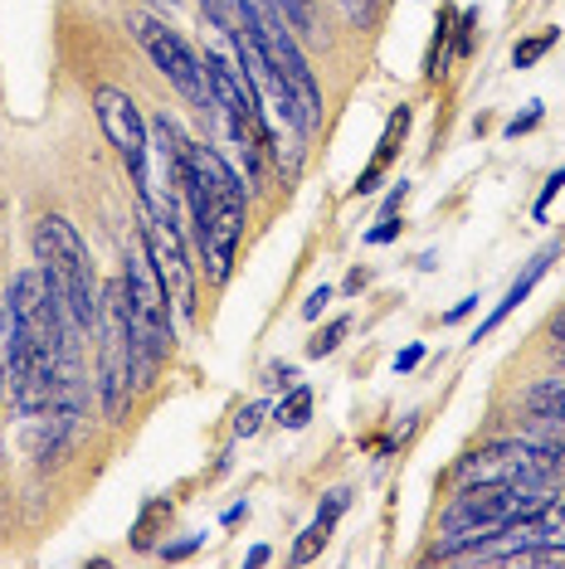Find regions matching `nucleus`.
Returning a JSON list of instances; mask_svg holds the SVG:
<instances>
[{
    "label": "nucleus",
    "mask_w": 565,
    "mask_h": 569,
    "mask_svg": "<svg viewBox=\"0 0 565 569\" xmlns=\"http://www.w3.org/2000/svg\"><path fill=\"white\" fill-rule=\"evenodd\" d=\"M186 204L196 219V243L205 258V282H220L235 268L239 239H244V180L229 171V161L215 147H190V171H186Z\"/></svg>",
    "instance_id": "nucleus-1"
},
{
    "label": "nucleus",
    "mask_w": 565,
    "mask_h": 569,
    "mask_svg": "<svg viewBox=\"0 0 565 569\" xmlns=\"http://www.w3.org/2000/svg\"><path fill=\"white\" fill-rule=\"evenodd\" d=\"M551 497L546 482H478L464 487V497H454V507L444 511V530L434 555L439 560H468L483 540H493L503 526L522 521V516L542 511Z\"/></svg>",
    "instance_id": "nucleus-2"
},
{
    "label": "nucleus",
    "mask_w": 565,
    "mask_h": 569,
    "mask_svg": "<svg viewBox=\"0 0 565 569\" xmlns=\"http://www.w3.org/2000/svg\"><path fill=\"white\" fill-rule=\"evenodd\" d=\"M34 263L49 282V292L59 297V312L73 327V336L98 327V278H93V258L88 243L79 239V229L63 214H44L34 224Z\"/></svg>",
    "instance_id": "nucleus-3"
},
{
    "label": "nucleus",
    "mask_w": 565,
    "mask_h": 569,
    "mask_svg": "<svg viewBox=\"0 0 565 569\" xmlns=\"http://www.w3.org/2000/svg\"><path fill=\"white\" fill-rule=\"evenodd\" d=\"M127 307H132V380L151 385V375L171 351V297H166V282L151 263L147 243H137L132 258H127Z\"/></svg>",
    "instance_id": "nucleus-4"
},
{
    "label": "nucleus",
    "mask_w": 565,
    "mask_h": 569,
    "mask_svg": "<svg viewBox=\"0 0 565 569\" xmlns=\"http://www.w3.org/2000/svg\"><path fill=\"white\" fill-rule=\"evenodd\" d=\"M205 73H210V98H215V118L229 127L235 147L244 151V166L249 176H259L264 147H268V127H264V108H259V88H254L249 73H239L220 49L205 54Z\"/></svg>",
    "instance_id": "nucleus-5"
},
{
    "label": "nucleus",
    "mask_w": 565,
    "mask_h": 569,
    "mask_svg": "<svg viewBox=\"0 0 565 569\" xmlns=\"http://www.w3.org/2000/svg\"><path fill=\"white\" fill-rule=\"evenodd\" d=\"M102 336V409L108 419H122L132 399V307H127V278H112L98 297V327Z\"/></svg>",
    "instance_id": "nucleus-6"
},
{
    "label": "nucleus",
    "mask_w": 565,
    "mask_h": 569,
    "mask_svg": "<svg viewBox=\"0 0 565 569\" xmlns=\"http://www.w3.org/2000/svg\"><path fill=\"white\" fill-rule=\"evenodd\" d=\"M137 40H141V49L151 54V63L166 73V79L176 83V93H181L190 108H200V112H215V98H210V73H205V59L190 49L181 34L171 30L166 20H147L141 16L137 24Z\"/></svg>",
    "instance_id": "nucleus-7"
},
{
    "label": "nucleus",
    "mask_w": 565,
    "mask_h": 569,
    "mask_svg": "<svg viewBox=\"0 0 565 569\" xmlns=\"http://www.w3.org/2000/svg\"><path fill=\"white\" fill-rule=\"evenodd\" d=\"M141 243H147L151 263L166 282V297L181 317H196V273H190V258H186V243H181V224L176 214H161L151 200H141Z\"/></svg>",
    "instance_id": "nucleus-8"
},
{
    "label": "nucleus",
    "mask_w": 565,
    "mask_h": 569,
    "mask_svg": "<svg viewBox=\"0 0 565 569\" xmlns=\"http://www.w3.org/2000/svg\"><path fill=\"white\" fill-rule=\"evenodd\" d=\"M561 452L556 448H536V443H487L478 452H468L458 462V482L478 487V482H551Z\"/></svg>",
    "instance_id": "nucleus-9"
},
{
    "label": "nucleus",
    "mask_w": 565,
    "mask_h": 569,
    "mask_svg": "<svg viewBox=\"0 0 565 569\" xmlns=\"http://www.w3.org/2000/svg\"><path fill=\"white\" fill-rule=\"evenodd\" d=\"M93 108H98V127L102 137L112 141V151L122 157V166L132 171L137 180V196L147 190V161H151V132L141 122L137 102L122 93V88H98L93 93Z\"/></svg>",
    "instance_id": "nucleus-10"
},
{
    "label": "nucleus",
    "mask_w": 565,
    "mask_h": 569,
    "mask_svg": "<svg viewBox=\"0 0 565 569\" xmlns=\"http://www.w3.org/2000/svg\"><path fill=\"white\" fill-rule=\"evenodd\" d=\"M205 20L235 44L239 69L254 79V88H268V59H264V40H259V0H200Z\"/></svg>",
    "instance_id": "nucleus-11"
},
{
    "label": "nucleus",
    "mask_w": 565,
    "mask_h": 569,
    "mask_svg": "<svg viewBox=\"0 0 565 569\" xmlns=\"http://www.w3.org/2000/svg\"><path fill=\"white\" fill-rule=\"evenodd\" d=\"M556 253H561V243H546V249H542V253L532 258V263L522 268V278H517V282H512V288H507V297H503V302L493 307V312H487V321H483V327L473 331V346H478V341H487V336H493V331L503 327V321H507V317H512V312H517V307L526 302V297H532V288H536V282H542L546 263H551V258H556Z\"/></svg>",
    "instance_id": "nucleus-12"
},
{
    "label": "nucleus",
    "mask_w": 565,
    "mask_h": 569,
    "mask_svg": "<svg viewBox=\"0 0 565 569\" xmlns=\"http://www.w3.org/2000/svg\"><path fill=\"white\" fill-rule=\"evenodd\" d=\"M405 132H409V108H400L390 122H385V137H380V147H376V157H370V166L361 171V180H356V196H370L376 190V180H380V171L390 166V157L400 151V141H405Z\"/></svg>",
    "instance_id": "nucleus-13"
},
{
    "label": "nucleus",
    "mask_w": 565,
    "mask_h": 569,
    "mask_svg": "<svg viewBox=\"0 0 565 569\" xmlns=\"http://www.w3.org/2000/svg\"><path fill=\"white\" fill-rule=\"evenodd\" d=\"M274 419L282 423V429H303V423L313 419V390H307V385H293L288 399L274 409Z\"/></svg>",
    "instance_id": "nucleus-14"
},
{
    "label": "nucleus",
    "mask_w": 565,
    "mask_h": 569,
    "mask_svg": "<svg viewBox=\"0 0 565 569\" xmlns=\"http://www.w3.org/2000/svg\"><path fill=\"white\" fill-rule=\"evenodd\" d=\"M331 526H337V521H327V516H317V521L303 530V540H298V546H293V565L317 560V550H327V540H331Z\"/></svg>",
    "instance_id": "nucleus-15"
},
{
    "label": "nucleus",
    "mask_w": 565,
    "mask_h": 569,
    "mask_svg": "<svg viewBox=\"0 0 565 569\" xmlns=\"http://www.w3.org/2000/svg\"><path fill=\"white\" fill-rule=\"evenodd\" d=\"M556 40H561V30H542V34H532V40H522L512 49V69H532L546 49H556Z\"/></svg>",
    "instance_id": "nucleus-16"
},
{
    "label": "nucleus",
    "mask_w": 565,
    "mask_h": 569,
    "mask_svg": "<svg viewBox=\"0 0 565 569\" xmlns=\"http://www.w3.org/2000/svg\"><path fill=\"white\" fill-rule=\"evenodd\" d=\"M346 331H351V317H337V321H327V327L317 331L313 341H307V356H313V360L331 356V351H337V346H341V336H346Z\"/></svg>",
    "instance_id": "nucleus-17"
},
{
    "label": "nucleus",
    "mask_w": 565,
    "mask_h": 569,
    "mask_svg": "<svg viewBox=\"0 0 565 569\" xmlns=\"http://www.w3.org/2000/svg\"><path fill=\"white\" fill-rule=\"evenodd\" d=\"M264 413H268L264 405H244V409H239V419H235V433H239V438H249L254 429H259Z\"/></svg>",
    "instance_id": "nucleus-18"
},
{
    "label": "nucleus",
    "mask_w": 565,
    "mask_h": 569,
    "mask_svg": "<svg viewBox=\"0 0 565 569\" xmlns=\"http://www.w3.org/2000/svg\"><path fill=\"white\" fill-rule=\"evenodd\" d=\"M395 234H400V219H395V214H380V219H376V229L366 234V243H390Z\"/></svg>",
    "instance_id": "nucleus-19"
},
{
    "label": "nucleus",
    "mask_w": 565,
    "mask_h": 569,
    "mask_svg": "<svg viewBox=\"0 0 565 569\" xmlns=\"http://www.w3.org/2000/svg\"><path fill=\"white\" fill-rule=\"evenodd\" d=\"M561 186H565V166H561V171H556V176H551V180H546L542 200H536V219H546V210H551V200H556V196H561Z\"/></svg>",
    "instance_id": "nucleus-20"
},
{
    "label": "nucleus",
    "mask_w": 565,
    "mask_h": 569,
    "mask_svg": "<svg viewBox=\"0 0 565 569\" xmlns=\"http://www.w3.org/2000/svg\"><path fill=\"white\" fill-rule=\"evenodd\" d=\"M327 302H331V288L323 282V288H317V292L303 302V317H307V321H313V317H323V307H327Z\"/></svg>",
    "instance_id": "nucleus-21"
},
{
    "label": "nucleus",
    "mask_w": 565,
    "mask_h": 569,
    "mask_svg": "<svg viewBox=\"0 0 565 569\" xmlns=\"http://www.w3.org/2000/svg\"><path fill=\"white\" fill-rule=\"evenodd\" d=\"M542 122V102H532V112L526 118H517V122H507V137H522V132H532V127Z\"/></svg>",
    "instance_id": "nucleus-22"
},
{
    "label": "nucleus",
    "mask_w": 565,
    "mask_h": 569,
    "mask_svg": "<svg viewBox=\"0 0 565 569\" xmlns=\"http://www.w3.org/2000/svg\"><path fill=\"white\" fill-rule=\"evenodd\" d=\"M419 360H424V346H405V351L395 356V370H400V375H409V370L419 366Z\"/></svg>",
    "instance_id": "nucleus-23"
},
{
    "label": "nucleus",
    "mask_w": 565,
    "mask_h": 569,
    "mask_svg": "<svg viewBox=\"0 0 565 569\" xmlns=\"http://www.w3.org/2000/svg\"><path fill=\"white\" fill-rule=\"evenodd\" d=\"M341 10L351 20H370V16H376V0H341Z\"/></svg>",
    "instance_id": "nucleus-24"
},
{
    "label": "nucleus",
    "mask_w": 565,
    "mask_h": 569,
    "mask_svg": "<svg viewBox=\"0 0 565 569\" xmlns=\"http://www.w3.org/2000/svg\"><path fill=\"white\" fill-rule=\"evenodd\" d=\"M200 540H205V536H186V540H176V546H166L161 555H166V560H186V555H190V550H196V546H200Z\"/></svg>",
    "instance_id": "nucleus-25"
},
{
    "label": "nucleus",
    "mask_w": 565,
    "mask_h": 569,
    "mask_svg": "<svg viewBox=\"0 0 565 569\" xmlns=\"http://www.w3.org/2000/svg\"><path fill=\"white\" fill-rule=\"evenodd\" d=\"M473 24H478V10H464V30H458V54L473 49Z\"/></svg>",
    "instance_id": "nucleus-26"
},
{
    "label": "nucleus",
    "mask_w": 565,
    "mask_h": 569,
    "mask_svg": "<svg viewBox=\"0 0 565 569\" xmlns=\"http://www.w3.org/2000/svg\"><path fill=\"white\" fill-rule=\"evenodd\" d=\"M473 307H478V297H464V302H458L454 312H444V321H464V317L473 312Z\"/></svg>",
    "instance_id": "nucleus-27"
},
{
    "label": "nucleus",
    "mask_w": 565,
    "mask_h": 569,
    "mask_svg": "<svg viewBox=\"0 0 565 569\" xmlns=\"http://www.w3.org/2000/svg\"><path fill=\"white\" fill-rule=\"evenodd\" d=\"M361 288H366V273H361V268H356V273L346 278V292H361Z\"/></svg>",
    "instance_id": "nucleus-28"
},
{
    "label": "nucleus",
    "mask_w": 565,
    "mask_h": 569,
    "mask_svg": "<svg viewBox=\"0 0 565 569\" xmlns=\"http://www.w3.org/2000/svg\"><path fill=\"white\" fill-rule=\"evenodd\" d=\"M244 516H249V507H244V501H239V507H229V511H225V521L235 526V521H244Z\"/></svg>",
    "instance_id": "nucleus-29"
},
{
    "label": "nucleus",
    "mask_w": 565,
    "mask_h": 569,
    "mask_svg": "<svg viewBox=\"0 0 565 569\" xmlns=\"http://www.w3.org/2000/svg\"><path fill=\"white\" fill-rule=\"evenodd\" d=\"M249 565H268V546H254L249 550Z\"/></svg>",
    "instance_id": "nucleus-30"
},
{
    "label": "nucleus",
    "mask_w": 565,
    "mask_h": 569,
    "mask_svg": "<svg viewBox=\"0 0 565 569\" xmlns=\"http://www.w3.org/2000/svg\"><path fill=\"white\" fill-rule=\"evenodd\" d=\"M551 336H556V341H565V312L556 317V327H551Z\"/></svg>",
    "instance_id": "nucleus-31"
},
{
    "label": "nucleus",
    "mask_w": 565,
    "mask_h": 569,
    "mask_svg": "<svg viewBox=\"0 0 565 569\" xmlns=\"http://www.w3.org/2000/svg\"><path fill=\"white\" fill-rule=\"evenodd\" d=\"M151 6H161V10H176V0H151Z\"/></svg>",
    "instance_id": "nucleus-32"
}]
</instances>
